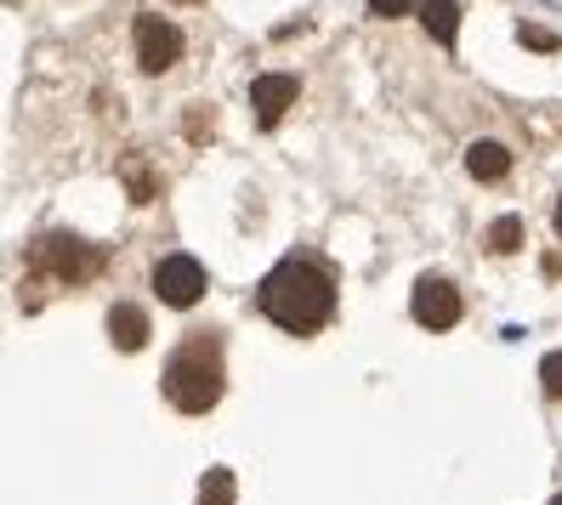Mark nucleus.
<instances>
[{"instance_id": "1", "label": "nucleus", "mask_w": 562, "mask_h": 505, "mask_svg": "<svg viewBox=\"0 0 562 505\" xmlns=\"http://www.w3.org/2000/svg\"><path fill=\"white\" fill-rule=\"evenodd\" d=\"M256 307L268 313L279 329H290V335H313V329L329 324V313H336V273H329L324 261L290 256V261H279L273 273L261 279Z\"/></svg>"}, {"instance_id": "2", "label": "nucleus", "mask_w": 562, "mask_h": 505, "mask_svg": "<svg viewBox=\"0 0 562 505\" xmlns=\"http://www.w3.org/2000/svg\"><path fill=\"white\" fill-rule=\"evenodd\" d=\"M165 397L177 403L182 415H205L222 403V386H227V369H222V335L216 329H200L193 341H182L171 358H165Z\"/></svg>"}, {"instance_id": "3", "label": "nucleus", "mask_w": 562, "mask_h": 505, "mask_svg": "<svg viewBox=\"0 0 562 505\" xmlns=\"http://www.w3.org/2000/svg\"><path fill=\"white\" fill-rule=\"evenodd\" d=\"M35 267H46L52 279L80 284V279H91L97 267H103V250H91V245L69 239V233H52V239H41V245H35Z\"/></svg>"}, {"instance_id": "4", "label": "nucleus", "mask_w": 562, "mask_h": 505, "mask_svg": "<svg viewBox=\"0 0 562 505\" xmlns=\"http://www.w3.org/2000/svg\"><path fill=\"white\" fill-rule=\"evenodd\" d=\"M154 290H159L165 307H193V301L205 295V267L177 250V256H165V261L154 267Z\"/></svg>"}, {"instance_id": "5", "label": "nucleus", "mask_w": 562, "mask_h": 505, "mask_svg": "<svg viewBox=\"0 0 562 505\" xmlns=\"http://www.w3.org/2000/svg\"><path fill=\"white\" fill-rule=\"evenodd\" d=\"M409 313H415L420 329H454L460 324V290L449 279H438V273H426L415 284V295H409Z\"/></svg>"}, {"instance_id": "6", "label": "nucleus", "mask_w": 562, "mask_h": 505, "mask_svg": "<svg viewBox=\"0 0 562 505\" xmlns=\"http://www.w3.org/2000/svg\"><path fill=\"white\" fill-rule=\"evenodd\" d=\"M182 57V29L165 18H137V63L148 75H165Z\"/></svg>"}, {"instance_id": "7", "label": "nucleus", "mask_w": 562, "mask_h": 505, "mask_svg": "<svg viewBox=\"0 0 562 505\" xmlns=\"http://www.w3.org/2000/svg\"><path fill=\"white\" fill-rule=\"evenodd\" d=\"M295 75H261L256 86H250V103H256V120L261 125H273V120H284V109L295 103Z\"/></svg>"}, {"instance_id": "8", "label": "nucleus", "mask_w": 562, "mask_h": 505, "mask_svg": "<svg viewBox=\"0 0 562 505\" xmlns=\"http://www.w3.org/2000/svg\"><path fill=\"white\" fill-rule=\"evenodd\" d=\"M109 341H114L120 352H143V347H148V313L131 307V301H120V307L109 313Z\"/></svg>"}, {"instance_id": "9", "label": "nucleus", "mask_w": 562, "mask_h": 505, "mask_svg": "<svg viewBox=\"0 0 562 505\" xmlns=\"http://www.w3.org/2000/svg\"><path fill=\"white\" fill-rule=\"evenodd\" d=\"M467 171H472L477 182H501V177L512 171L506 143H472V148H467Z\"/></svg>"}, {"instance_id": "10", "label": "nucleus", "mask_w": 562, "mask_h": 505, "mask_svg": "<svg viewBox=\"0 0 562 505\" xmlns=\"http://www.w3.org/2000/svg\"><path fill=\"white\" fill-rule=\"evenodd\" d=\"M420 23H426V35H432L438 46H454V35H460V7H454V0H426Z\"/></svg>"}, {"instance_id": "11", "label": "nucleus", "mask_w": 562, "mask_h": 505, "mask_svg": "<svg viewBox=\"0 0 562 505\" xmlns=\"http://www.w3.org/2000/svg\"><path fill=\"white\" fill-rule=\"evenodd\" d=\"M234 494H239L234 471H227V465H211L205 483H200V505H234Z\"/></svg>"}, {"instance_id": "12", "label": "nucleus", "mask_w": 562, "mask_h": 505, "mask_svg": "<svg viewBox=\"0 0 562 505\" xmlns=\"http://www.w3.org/2000/svg\"><path fill=\"white\" fill-rule=\"evenodd\" d=\"M517 245H522V222H517V216H501V222L488 227V250L506 256V250H517Z\"/></svg>"}, {"instance_id": "13", "label": "nucleus", "mask_w": 562, "mask_h": 505, "mask_svg": "<svg viewBox=\"0 0 562 505\" xmlns=\"http://www.w3.org/2000/svg\"><path fill=\"white\" fill-rule=\"evenodd\" d=\"M540 381H546L551 397H562V352H546L540 358Z\"/></svg>"}, {"instance_id": "14", "label": "nucleus", "mask_w": 562, "mask_h": 505, "mask_svg": "<svg viewBox=\"0 0 562 505\" xmlns=\"http://www.w3.org/2000/svg\"><path fill=\"white\" fill-rule=\"evenodd\" d=\"M409 7H415V0H370V12H375V18H404Z\"/></svg>"}, {"instance_id": "15", "label": "nucleus", "mask_w": 562, "mask_h": 505, "mask_svg": "<svg viewBox=\"0 0 562 505\" xmlns=\"http://www.w3.org/2000/svg\"><path fill=\"white\" fill-rule=\"evenodd\" d=\"M557 233H562V199H557Z\"/></svg>"}, {"instance_id": "16", "label": "nucleus", "mask_w": 562, "mask_h": 505, "mask_svg": "<svg viewBox=\"0 0 562 505\" xmlns=\"http://www.w3.org/2000/svg\"><path fill=\"white\" fill-rule=\"evenodd\" d=\"M551 505H562V494H557V500H551Z\"/></svg>"}]
</instances>
